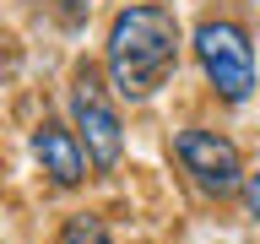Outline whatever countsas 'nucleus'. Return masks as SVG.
I'll return each instance as SVG.
<instances>
[{
    "instance_id": "obj_1",
    "label": "nucleus",
    "mask_w": 260,
    "mask_h": 244,
    "mask_svg": "<svg viewBox=\"0 0 260 244\" xmlns=\"http://www.w3.org/2000/svg\"><path fill=\"white\" fill-rule=\"evenodd\" d=\"M179 49H184V33L168 6H157V0L119 6L103 33V76H109L114 98L119 103L157 98L179 71Z\"/></svg>"
},
{
    "instance_id": "obj_5",
    "label": "nucleus",
    "mask_w": 260,
    "mask_h": 244,
    "mask_svg": "<svg viewBox=\"0 0 260 244\" xmlns=\"http://www.w3.org/2000/svg\"><path fill=\"white\" fill-rule=\"evenodd\" d=\"M32 163L44 168V179L54 185V190H76V185H87V152H81L76 130L60 125V119H38L32 125Z\"/></svg>"
},
{
    "instance_id": "obj_7",
    "label": "nucleus",
    "mask_w": 260,
    "mask_h": 244,
    "mask_svg": "<svg viewBox=\"0 0 260 244\" xmlns=\"http://www.w3.org/2000/svg\"><path fill=\"white\" fill-rule=\"evenodd\" d=\"M38 11L54 22V27H65V33H76L87 16H92V0H38Z\"/></svg>"
},
{
    "instance_id": "obj_6",
    "label": "nucleus",
    "mask_w": 260,
    "mask_h": 244,
    "mask_svg": "<svg viewBox=\"0 0 260 244\" xmlns=\"http://www.w3.org/2000/svg\"><path fill=\"white\" fill-rule=\"evenodd\" d=\"M60 244H114V233L98 211H71L60 223Z\"/></svg>"
},
{
    "instance_id": "obj_3",
    "label": "nucleus",
    "mask_w": 260,
    "mask_h": 244,
    "mask_svg": "<svg viewBox=\"0 0 260 244\" xmlns=\"http://www.w3.org/2000/svg\"><path fill=\"white\" fill-rule=\"evenodd\" d=\"M195 49V65H201V76H206V87L222 103H249L255 98V44H249V33L239 27V22H228V16H206L201 27H195L190 38Z\"/></svg>"
},
{
    "instance_id": "obj_2",
    "label": "nucleus",
    "mask_w": 260,
    "mask_h": 244,
    "mask_svg": "<svg viewBox=\"0 0 260 244\" xmlns=\"http://www.w3.org/2000/svg\"><path fill=\"white\" fill-rule=\"evenodd\" d=\"M65 98H71V130H76L87 163L98 174H114L125 158V119H119V98H114L109 76L98 65H76Z\"/></svg>"
},
{
    "instance_id": "obj_8",
    "label": "nucleus",
    "mask_w": 260,
    "mask_h": 244,
    "mask_svg": "<svg viewBox=\"0 0 260 244\" xmlns=\"http://www.w3.org/2000/svg\"><path fill=\"white\" fill-rule=\"evenodd\" d=\"M239 195H244V211L260 223V168H255V174H244V190Z\"/></svg>"
},
{
    "instance_id": "obj_4",
    "label": "nucleus",
    "mask_w": 260,
    "mask_h": 244,
    "mask_svg": "<svg viewBox=\"0 0 260 244\" xmlns=\"http://www.w3.org/2000/svg\"><path fill=\"white\" fill-rule=\"evenodd\" d=\"M174 163L184 168V179H190L195 190L211 195V201H228V195L244 190L239 146L228 141L222 130H211V125H179L174 130Z\"/></svg>"
}]
</instances>
